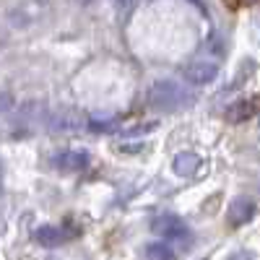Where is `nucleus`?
Masks as SVG:
<instances>
[{
    "label": "nucleus",
    "mask_w": 260,
    "mask_h": 260,
    "mask_svg": "<svg viewBox=\"0 0 260 260\" xmlns=\"http://www.w3.org/2000/svg\"><path fill=\"white\" fill-rule=\"evenodd\" d=\"M190 102L187 91L182 86H177L175 81H159L151 86L148 91V104L154 110H161V112H175V110H182V107Z\"/></svg>",
    "instance_id": "obj_1"
},
{
    "label": "nucleus",
    "mask_w": 260,
    "mask_h": 260,
    "mask_svg": "<svg viewBox=\"0 0 260 260\" xmlns=\"http://www.w3.org/2000/svg\"><path fill=\"white\" fill-rule=\"evenodd\" d=\"M255 216V201L250 195H237V198L229 203V211H226V221L232 226H242L247 224Z\"/></svg>",
    "instance_id": "obj_2"
},
{
    "label": "nucleus",
    "mask_w": 260,
    "mask_h": 260,
    "mask_svg": "<svg viewBox=\"0 0 260 260\" xmlns=\"http://www.w3.org/2000/svg\"><path fill=\"white\" fill-rule=\"evenodd\" d=\"M151 232L159 234V237H182L187 229H185V221L175 213H156L151 219Z\"/></svg>",
    "instance_id": "obj_3"
},
{
    "label": "nucleus",
    "mask_w": 260,
    "mask_h": 260,
    "mask_svg": "<svg viewBox=\"0 0 260 260\" xmlns=\"http://www.w3.org/2000/svg\"><path fill=\"white\" fill-rule=\"evenodd\" d=\"M182 73H185V78H187L190 83L203 86V83H211V81L216 78V73H219V65L211 62V60H195V62L187 65Z\"/></svg>",
    "instance_id": "obj_4"
},
{
    "label": "nucleus",
    "mask_w": 260,
    "mask_h": 260,
    "mask_svg": "<svg viewBox=\"0 0 260 260\" xmlns=\"http://www.w3.org/2000/svg\"><path fill=\"white\" fill-rule=\"evenodd\" d=\"M55 164L62 172H83L86 167L91 164V156H89V151H83V148H73V151H62V154H57Z\"/></svg>",
    "instance_id": "obj_5"
},
{
    "label": "nucleus",
    "mask_w": 260,
    "mask_h": 260,
    "mask_svg": "<svg viewBox=\"0 0 260 260\" xmlns=\"http://www.w3.org/2000/svg\"><path fill=\"white\" fill-rule=\"evenodd\" d=\"M47 127H50V130H57V133L81 130V127H83V117L76 115L73 110H60V112H52V115L47 117Z\"/></svg>",
    "instance_id": "obj_6"
},
{
    "label": "nucleus",
    "mask_w": 260,
    "mask_h": 260,
    "mask_svg": "<svg viewBox=\"0 0 260 260\" xmlns=\"http://www.w3.org/2000/svg\"><path fill=\"white\" fill-rule=\"evenodd\" d=\"M34 240L42 247H60L65 240H68V232L60 229V226H39L34 232Z\"/></svg>",
    "instance_id": "obj_7"
},
{
    "label": "nucleus",
    "mask_w": 260,
    "mask_h": 260,
    "mask_svg": "<svg viewBox=\"0 0 260 260\" xmlns=\"http://www.w3.org/2000/svg\"><path fill=\"white\" fill-rule=\"evenodd\" d=\"M201 167V159L192 154V151H182V154L175 156V172L180 177H192Z\"/></svg>",
    "instance_id": "obj_8"
},
{
    "label": "nucleus",
    "mask_w": 260,
    "mask_h": 260,
    "mask_svg": "<svg viewBox=\"0 0 260 260\" xmlns=\"http://www.w3.org/2000/svg\"><path fill=\"white\" fill-rule=\"evenodd\" d=\"M146 260H175V250L164 242H154L146 247Z\"/></svg>",
    "instance_id": "obj_9"
},
{
    "label": "nucleus",
    "mask_w": 260,
    "mask_h": 260,
    "mask_svg": "<svg viewBox=\"0 0 260 260\" xmlns=\"http://www.w3.org/2000/svg\"><path fill=\"white\" fill-rule=\"evenodd\" d=\"M8 107H11V99H8L6 94H0V112H6Z\"/></svg>",
    "instance_id": "obj_10"
},
{
    "label": "nucleus",
    "mask_w": 260,
    "mask_h": 260,
    "mask_svg": "<svg viewBox=\"0 0 260 260\" xmlns=\"http://www.w3.org/2000/svg\"><path fill=\"white\" fill-rule=\"evenodd\" d=\"M117 3H120V6L125 8V6H130V0H117Z\"/></svg>",
    "instance_id": "obj_11"
},
{
    "label": "nucleus",
    "mask_w": 260,
    "mask_h": 260,
    "mask_svg": "<svg viewBox=\"0 0 260 260\" xmlns=\"http://www.w3.org/2000/svg\"><path fill=\"white\" fill-rule=\"evenodd\" d=\"M0 185H3V164H0Z\"/></svg>",
    "instance_id": "obj_12"
}]
</instances>
